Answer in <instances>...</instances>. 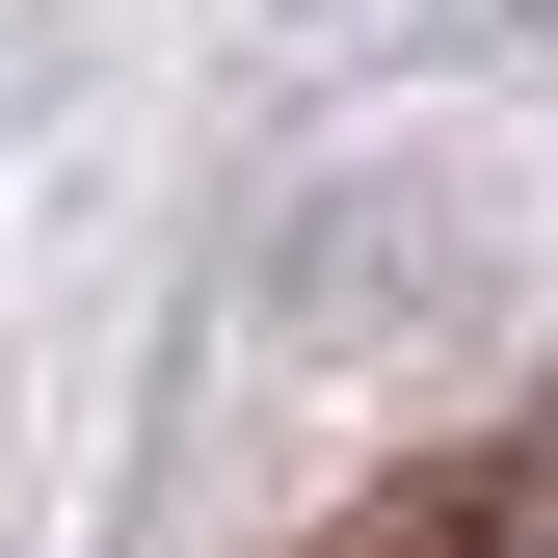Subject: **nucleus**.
Here are the masks:
<instances>
[{"label": "nucleus", "instance_id": "f257e3e1", "mask_svg": "<svg viewBox=\"0 0 558 558\" xmlns=\"http://www.w3.org/2000/svg\"><path fill=\"white\" fill-rule=\"evenodd\" d=\"M319 558H558V399L532 426H452V452H399L373 506H345Z\"/></svg>", "mask_w": 558, "mask_h": 558}]
</instances>
